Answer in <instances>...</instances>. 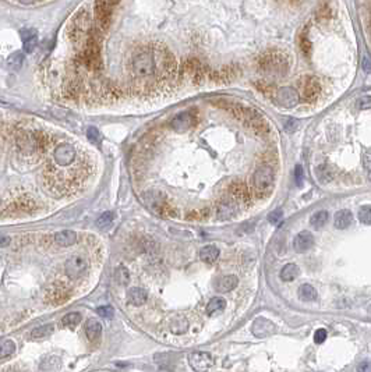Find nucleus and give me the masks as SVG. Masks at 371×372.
Listing matches in <instances>:
<instances>
[{
  "label": "nucleus",
  "mask_w": 371,
  "mask_h": 372,
  "mask_svg": "<svg viewBox=\"0 0 371 372\" xmlns=\"http://www.w3.org/2000/svg\"><path fill=\"white\" fill-rule=\"evenodd\" d=\"M359 108L360 109H369L370 108V96H364L359 101Z\"/></svg>",
  "instance_id": "obj_44"
},
{
  "label": "nucleus",
  "mask_w": 371,
  "mask_h": 372,
  "mask_svg": "<svg viewBox=\"0 0 371 372\" xmlns=\"http://www.w3.org/2000/svg\"><path fill=\"white\" fill-rule=\"evenodd\" d=\"M282 219H283V211L282 209H276V211L271 212L270 216H268V221L272 224H278Z\"/></svg>",
  "instance_id": "obj_39"
},
{
  "label": "nucleus",
  "mask_w": 371,
  "mask_h": 372,
  "mask_svg": "<svg viewBox=\"0 0 371 372\" xmlns=\"http://www.w3.org/2000/svg\"><path fill=\"white\" fill-rule=\"evenodd\" d=\"M55 242L61 247H70L77 242V234L71 230H63L55 234Z\"/></svg>",
  "instance_id": "obj_20"
},
{
  "label": "nucleus",
  "mask_w": 371,
  "mask_h": 372,
  "mask_svg": "<svg viewBox=\"0 0 371 372\" xmlns=\"http://www.w3.org/2000/svg\"><path fill=\"white\" fill-rule=\"evenodd\" d=\"M53 325L52 323H48V325H43V326H39V328H37V329H34L32 333H31V336L34 337V339H43V337H48L50 336L52 333H53Z\"/></svg>",
  "instance_id": "obj_32"
},
{
  "label": "nucleus",
  "mask_w": 371,
  "mask_h": 372,
  "mask_svg": "<svg viewBox=\"0 0 371 372\" xmlns=\"http://www.w3.org/2000/svg\"><path fill=\"white\" fill-rule=\"evenodd\" d=\"M258 67L267 75H285L289 70V60L283 52L271 49L261 55Z\"/></svg>",
  "instance_id": "obj_1"
},
{
  "label": "nucleus",
  "mask_w": 371,
  "mask_h": 372,
  "mask_svg": "<svg viewBox=\"0 0 371 372\" xmlns=\"http://www.w3.org/2000/svg\"><path fill=\"white\" fill-rule=\"evenodd\" d=\"M113 219H115V215L112 212H105V213H102L99 218L97 219V226L100 227V229L109 227L112 223H113Z\"/></svg>",
  "instance_id": "obj_35"
},
{
  "label": "nucleus",
  "mask_w": 371,
  "mask_h": 372,
  "mask_svg": "<svg viewBox=\"0 0 371 372\" xmlns=\"http://www.w3.org/2000/svg\"><path fill=\"white\" fill-rule=\"evenodd\" d=\"M119 0H97L95 1V16L102 28H106L111 22L113 9L117 6Z\"/></svg>",
  "instance_id": "obj_4"
},
{
  "label": "nucleus",
  "mask_w": 371,
  "mask_h": 372,
  "mask_svg": "<svg viewBox=\"0 0 371 372\" xmlns=\"http://www.w3.org/2000/svg\"><path fill=\"white\" fill-rule=\"evenodd\" d=\"M297 129V123L294 120H288L285 123V130L288 131V132H292V131H294Z\"/></svg>",
  "instance_id": "obj_43"
},
{
  "label": "nucleus",
  "mask_w": 371,
  "mask_h": 372,
  "mask_svg": "<svg viewBox=\"0 0 371 372\" xmlns=\"http://www.w3.org/2000/svg\"><path fill=\"white\" fill-rule=\"evenodd\" d=\"M87 269H88V262L81 255H73L64 263L66 275L73 280H77V279L82 278V275L87 272Z\"/></svg>",
  "instance_id": "obj_5"
},
{
  "label": "nucleus",
  "mask_w": 371,
  "mask_h": 372,
  "mask_svg": "<svg viewBox=\"0 0 371 372\" xmlns=\"http://www.w3.org/2000/svg\"><path fill=\"white\" fill-rule=\"evenodd\" d=\"M76 156H77V152L74 149V147L67 142L59 144L53 152V161L56 162L58 166H63V167L70 166L71 163L76 161Z\"/></svg>",
  "instance_id": "obj_8"
},
{
  "label": "nucleus",
  "mask_w": 371,
  "mask_h": 372,
  "mask_svg": "<svg viewBox=\"0 0 371 372\" xmlns=\"http://www.w3.org/2000/svg\"><path fill=\"white\" fill-rule=\"evenodd\" d=\"M315 17H317V20L321 21V22H325V21L330 20V17H331V7H330V4L327 1H324V3L320 4V7L317 9V13H315Z\"/></svg>",
  "instance_id": "obj_33"
},
{
  "label": "nucleus",
  "mask_w": 371,
  "mask_h": 372,
  "mask_svg": "<svg viewBox=\"0 0 371 372\" xmlns=\"http://www.w3.org/2000/svg\"><path fill=\"white\" fill-rule=\"evenodd\" d=\"M234 212H236V206L232 202H222L221 205L218 206V216H219V219H228V218H231V216L234 215Z\"/></svg>",
  "instance_id": "obj_27"
},
{
  "label": "nucleus",
  "mask_w": 371,
  "mask_h": 372,
  "mask_svg": "<svg viewBox=\"0 0 371 372\" xmlns=\"http://www.w3.org/2000/svg\"><path fill=\"white\" fill-rule=\"evenodd\" d=\"M364 165H366V169L370 171V152H366V156H364Z\"/></svg>",
  "instance_id": "obj_46"
},
{
  "label": "nucleus",
  "mask_w": 371,
  "mask_h": 372,
  "mask_svg": "<svg viewBox=\"0 0 371 372\" xmlns=\"http://www.w3.org/2000/svg\"><path fill=\"white\" fill-rule=\"evenodd\" d=\"M187 326H189V322L184 316H177L175 319H172L171 322V331L172 333L175 335H181L187 331Z\"/></svg>",
  "instance_id": "obj_26"
},
{
  "label": "nucleus",
  "mask_w": 371,
  "mask_h": 372,
  "mask_svg": "<svg viewBox=\"0 0 371 372\" xmlns=\"http://www.w3.org/2000/svg\"><path fill=\"white\" fill-rule=\"evenodd\" d=\"M189 361L195 371H207L214 365V360L208 353H191Z\"/></svg>",
  "instance_id": "obj_11"
},
{
  "label": "nucleus",
  "mask_w": 371,
  "mask_h": 372,
  "mask_svg": "<svg viewBox=\"0 0 371 372\" xmlns=\"http://www.w3.org/2000/svg\"><path fill=\"white\" fill-rule=\"evenodd\" d=\"M87 137L90 138L91 141L97 142L98 140H99V131H98L97 127H90L88 131H87Z\"/></svg>",
  "instance_id": "obj_40"
},
{
  "label": "nucleus",
  "mask_w": 371,
  "mask_h": 372,
  "mask_svg": "<svg viewBox=\"0 0 371 372\" xmlns=\"http://www.w3.org/2000/svg\"><path fill=\"white\" fill-rule=\"evenodd\" d=\"M299 45L304 56H310L311 53V40L309 38V31L304 30L299 35Z\"/></svg>",
  "instance_id": "obj_30"
},
{
  "label": "nucleus",
  "mask_w": 371,
  "mask_h": 372,
  "mask_svg": "<svg viewBox=\"0 0 371 372\" xmlns=\"http://www.w3.org/2000/svg\"><path fill=\"white\" fill-rule=\"evenodd\" d=\"M11 242L10 237L7 236H0V247H7Z\"/></svg>",
  "instance_id": "obj_45"
},
{
  "label": "nucleus",
  "mask_w": 371,
  "mask_h": 372,
  "mask_svg": "<svg viewBox=\"0 0 371 372\" xmlns=\"http://www.w3.org/2000/svg\"><path fill=\"white\" fill-rule=\"evenodd\" d=\"M330 221V213L327 211H320V212H315L312 216H311L310 223L314 226V227H317V229H321L324 227L327 223Z\"/></svg>",
  "instance_id": "obj_25"
},
{
  "label": "nucleus",
  "mask_w": 371,
  "mask_h": 372,
  "mask_svg": "<svg viewBox=\"0 0 371 372\" xmlns=\"http://www.w3.org/2000/svg\"><path fill=\"white\" fill-rule=\"evenodd\" d=\"M225 307H226V300L222 298V297H215V298H212V300L208 302V305H207V314H208V315H212L214 312L222 311Z\"/></svg>",
  "instance_id": "obj_29"
},
{
  "label": "nucleus",
  "mask_w": 371,
  "mask_h": 372,
  "mask_svg": "<svg viewBox=\"0 0 371 372\" xmlns=\"http://www.w3.org/2000/svg\"><path fill=\"white\" fill-rule=\"evenodd\" d=\"M351 221H353V215L351 211L348 209H342L336 215H335V227L336 229H348L351 226Z\"/></svg>",
  "instance_id": "obj_21"
},
{
  "label": "nucleus",
  "mask_w": 371,
  "mask_h": 372,
  "mask_svg": "<svg viewBox=\"0 0 371 372\" xmlns=\"http://www.w3.org/2000/svg\"><path fill=\"white\" fill-rule=\"evenodd\" d=\"M253 184L258 191H268L273 184V170L270 166H261L253 174Z\"/></svg>",
  "instance_id": "obj_6"
},
{
  "label": "nucleus",
  "mask_w": 371,
  "mask_h": 372,
  "mask_svg": "<svg viewBox=\"0 0 371 372\" xmlns=\"http://www.w3.org/2000/svg\"><path fill=\"white\" fill-rule=\"evenodd\" d=\"M21 38H22V48L25 53H31L38 45V35L35 30H24L21 32Z\"/></svg>",
  "instance_id": "obj_16"
},
{
  "label": "nucleus",
  "mask_w": 371,
  "mask_h": 372,
  "mask_svg": "<svg viewBox=\"0 0 371 372\" xmlns=\"http://www.w3.org/2000/svg\"><path fill=\"white\" fill-rule=\"evenodd\" d=\"M327 339V331L325 329H318L317 332L314 333V340L315 343H324Z\"/></svg>",
  "instance_id": "obj_41"
},
{
  "label": "nucleus",
  "mask_w": 371,
  "mask_h": 372,
  "mask_svg": "<svg viewBox=\"0 0 371 372\" xmlns=\"http://www.w3.org/2000/svg\"><path fill=\"white\" fill-rule=\"evenodd\" d=\"M24 63V55L22 52H14L11 53L7 59V66L10 67L11 70H20Z\"/></svg>",
  "instance_id": "obj_28"
},
{
  "label": "nucleus",
  "mask_w": 371,
  "mask_h": 372,
  "mask_svg": "<svg viewBox=\"0 0 371 372\" xmlns=\"http://www.w3.org/2000/svg\"><path fill=\"white\" fill-rule=\"evenodd\" d=\"M314 244V237L311 234L310 231L303 230L300 231L296 237H294V242H293V247L294 250L301 254V252H306L307 250H310Z\"/></svg>",
  "instance_id": "obj_14"
},
{
  "label": "nucleus",
  "mask_w": 371,
  "mask_h": 372,
  "mask_svg": "<svg viewBox=\"0 0 371 372\" xmlns=\"http://www.w3.org/2000/svg\"><path fill=\"white\" fill-rule=\"evenodd\" d=\"M321 92V85L320 81L315 77H306L301 82V93H303V99L307 102L314 101Z\"/></svg>",
  "instance_id": "obj_10"
},
{
  "label": "nucleus",
  "mask_w": 371,
  "mask_h": 372,
  "mask_svg": "<svg viewBox=\"0 0 371 372\" xmlns=\"http://www.w3.org/2000/svg\"><path fill=\"white\" fill-rule=\"evenodd\" d=\"M22 4H31V3H35L37 0H20Z\"/></svg>",
  "instance_id": "obj_48"
},
{
  "label": "nucleus",
  "mask_w": 371,
  "mask_h": 372,
  "mask_svg": "<svg viewBox=\"0 0 371 372\" xmlns=\"http://www.w3.org/2000/svg\"><path fill=\"white\" fill-rule=\"evenodd\" d=\"M294 179H296L297 186L300 187L301 183H303V169H301V166H296V170H294Z\"/></svg>",
  "instance_id": "obj_42"
},
{
  "label": "nucleus",
  "mask_w": 371,
  "mask_h": 372,
  "mask_svg": "<svg viewBox=\"0 0 371 372\" xmlns=\"http://www.w3.org/2000/svg\"><path fill=\"white\" fill-rule=\"evenodd\" d=\"M172 127L175 131H186L190 129L191 126L194 124V117L191 116L189 112H184V113H179L176 117L172 119Z\"/></svg>",
  "instance_id": "obj_15"
},
{
  "label": "nucleus",
  "mask_w": 371,
  "mask_h": 372,
  "mask_svg": "<svg viewBox=\"0 0 371 372\" xmlns=\"http://www.w3.org/2000/svg\"><path fill=\"white\" fill-rule=\"evenodd\" d=\"M281 279L283 282H292L299 276V266L294 263H288L282 268L281 271Z\"/></svg>",
  "instance_id": "obj_23"
},
{
  "label": "nucleus",
  "mask_w": 371,
  "mask_h": 372,
  "mask_svg": "<svg viewBox=\"0 0 371 372\" xmlns=\"http://www.w3.org/2000/svg\"><path fill=\"white\" fill-rule=\"evenodd\" d=\"M16 352V343L13 340H3L0 342V360L7 358Z\"/></svg>",
  "instance_id": "obj_31"
},
{
  "label": "nucleus",
  "mask_w": 371,
  "mask_h": 372,
  "mask_svg": "<svg viewBox=\"0 0 371 372\" xmlns=\"http://www.w3.org/2000/svg\"><path fill=\"white\" fill-rule=\"evenodd\" d=\"M17 144H19V148L21 151L32 153V152L38 151L40 148V138H37L35 134L25 132V134H22V137L17 140Z\"/></svg>",
  "instance_id": "obj_13"
},
{
  "label": "nucleus",
  "mask_w": 371,
  "mask_h": 372,
  "mask_svg": "<svg viewBox=\"0 0 371 372\" xmlns=\"http://www.w3.org/2000/svg\"><path fill=\"white\" fill-rule=\"evenodd\" d=\"M297 294H299V298L304 302L314 301L317 298V292L311 284H301Z\"/></svg>",
  "instance_id": "obj_24"
},
{
  "label": "nucleus",
  "mask_w": 371,
  "mask_h": 372,
  "mask_svg": "<svg viewBox=\"0 0 371 372\" xmlns=\"http://www.w3.org/2000/svg\"><path fill=\"white\" fill-rule=\"evenodd\" d=\"M115 278H116L117 283H120V284H127V282H129V272H127V269H126L124 266H120V268L116 271V273H115Z\"/></svg>",
  "instance_id": "obj_37"
},
{
  "label": "nucleus",
  "mask_w": 371,
  "mask_h": 372,
  "mask_svg": "<svg viewBox=\"0 0 371 372\" xmlns=\"http://www.w3.org/2000/svg\"><path fill=\"white\" fill-rule=\"evenodd\" d=\"M97 314L99 315V316H103V318H112L113 316V308H112L111 305H103V307H99L98 310H97Z\"/></svg>",
  "instance_id": "obj_38"
},
{
  "label": "nucleus",
  "mask_w": 371,
  "mask_h": 372,
  "mask_svg": "<svg viewBox=\"0 0 371 372\" xmlns=\"http://www.w3.org/2000/svg\"><path fill=\"white\" fill-rule=\"evenodd\" d=\"M291 1H300V0H291Z\"/></svg>",
  "instance_id": "obj_49"
},
{
  "label": "nucleus",
  "mask_w": 371,
  "mask_h": 372,
  "mask_svg": "<svg viewBox=\"0 0 371 372\" xmlns=\"http://www.w3.org/2000/svg\"><path fill=\"white\" fill-rule=\"evenodd\" d=\"M219 257V250L215 245H207L204 248H201L200 260L207 262V263H214Z\"/></svg>",
  "instance_id": "obj_22"
},
{
  "label": "nucleus",
  "mask_w": 371,
  "mask_h": 372,
  "mask_svg": "<svg viewBox=\"0 0 371 372\" xmlns=\"http://www.w3.org/2000/svg\"><path fill=\"white\" fill-rule=\"evenodd\" d=\"M84 63L87 64V67L90 69H99L100 67V52L98 42L94 37H90L87 39V45L84 49V55H82Z\"/></svg>",
  "instance_id": "obj_7"
},
{
  "label": "nucleus",
  "mask_w": 371,
  "mask_h": 372,
  "mask_svg": "<svg viewBox=\"0 0 371 372\" xmlns=\"http://www.w3.org/2000/svg\"><path fill=\"white\" fill-rule=\"evenodd\" d=\"M275 101L282 108H288L291 109L293 106H296L300 102V95L299 92L291 88V87H283L275 92Z\"/></svg>",
  "instance_id": "obj_9"
},
{
  "label": "nucleus",
  "mask_w": 371,
  "mask_h": 372,
  "mask_svg": "<svg viewBox=\"0 0 371 372\" xmlns=\"http://www.w3.org/2000/svg\"><path fill=\"white\" fill-rule=\"evenodd\" d=\"M127 298H129V302L133 305H144L148 300V294L140 287H131L130 290L127 292Z\"/></svg>",
  "instance_id": "obj_18"
},
{
  "label": "nucleus",
  "mask_w": 371,
  "mask_h": 372,
  "mask_svg": "<svg viewBox=\"0 0 371 372\" xmlns=\"http://www.w3.org/2000/svg\"><path fill=\"white\" fill-rule=\"evenodd\" d=\"M237 283H239V279L234 276V275H226L221 278L218 283H216V290L219 293H229L232 292L233 289L237 287Z\"/></svg>",
  "instance_id": "obj_17"
},
{
  "label": "nucleus",
  "mask_w": 371,
  "mask_h": 372,
  "mask_svg": "<svg viewBox=\"0 0 371 372\" xmlns=\"http://www.w3.org/2000/svg\"><path fill=\"white\" fill-rule=\"evenodd\" d=\"M102 333V325L97 319H88L85 323V335L90 342H97Z\"/></svg>",
  "instance_id": "obj_19"
},
{
  "label": "nucleus",
  "mask_w": 371,
  "mask_h": 372,
  "mask_svg": "<svg viewBox=\"0 0 371 372\" xmlns=\"http://www.w3.org/2000/svg\"><path fill=\"white\" fill-rule=\"evenodd\" d=\"M251 332L257 337H267V336H271L272 333L275 332V325L271 321L265 319V318H258L253 323Z\"/></svg>",
  "instance_id": "obj_12"
},
{
  "label": "nucleus",
  "mask_w": 371,
  "mask_h": 372,
  "mask_svg": "<svg viewBox=\"0 0 371 372\" xmlns=\"http://www.w3.org/2000/svg\"><path fill=\"white\" fill-rule=\"evenodd\" d=\"M131 70L137 78H147L156 70V60L150 51L138 52L131 61Z\"/></svg>",
  "instance_id": "obj_2"
},
{
  "label": "nucleus",
  "mask_w": 371,
  "mask_h": 372,
  "mask_svg": "<svg viewBox=\"0 0 371 372\" xmlns=\"http://www.w3.org/2000/svg\"><path fill=\"white\" fill-rule=\"evenodd\" d=\"M91 19L88 13L81 10L71 21L70 35L74 40H81L82 38H90L91 35Z\"/></svg>",
  "instance_id": "obj_3"
},
{
  "label": "nucleus",
  "mask_w": 371,
  "mask_h": 372,
  "mask_svg": "<svg viewBox=\"0 0 371 372\" xmlns=\"http://www.w3.org/2000/svg\"><path fill=\"white\" fill-rule=\"evenodd\" d=\"M364 70L370 71V63H369V57L364 59Z\"/></svg>",
  "instance_id": "obj_47"
},
{
  "label": "nucleus",
  "mask_w": 371,
  "mask_h": 372,
  "mask_svg": "<svg viewBox=\"0 0 371 372\" xmlns=\"http://www.w3.org/2000/svg\"><path fill=\"white\" fill-rule=\"evenodd\" d=\"M80 322H81L80 312H70V314H67L66 316H63V319H61V323H63L64 326H67V328H74V326H77Z\"/></svg>",
  "instance_id": "obj_34"
},
{
  "label": "nucleus",
  "mask_w": 371,
  "mask_h": 372,
  "mask_svg": "<svg viewBox=\"0 0 371 372\" xmlns=\"http://www.w3.org/2000/svg\"><path fill=\"white\" fill-rule=\"evenodd\" d=\"M359 219H360L361 223H364V224H370L371 222V208L370 205H364V206H361L360 212H359Z\"/></svg>",
  "instance_id": "obj_36"
}]
</instances>
